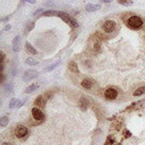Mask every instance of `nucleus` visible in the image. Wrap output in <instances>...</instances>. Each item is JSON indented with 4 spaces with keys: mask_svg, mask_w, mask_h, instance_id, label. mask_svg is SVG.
<instances>
[{
    "mask_svg": "<svg viewBox=\"0 0 145 145\" xmlns=\"http://www.w3.org/2000/svg\"><path fill=\"white\" fill-rule=\"evenodd\" d=\"M93 85H94V82L91 81V79H88V78L82 81V86H83L84 88H87V90H88V88H92Z\"/></svg>",
    "mask_w": 145,
    "mask_h": 145,
    "instance_id": "nucleus-10",
    "label": "nucleus"
},
{
    "mask_svg": "<svg viewBox=\"0 0 145 145\" xmlns=\"http://www.w3.org/2000/svg\"><path fill=\"white\" fill-rule=\"evenodd\" d=\"M8 122H9V118L7 117V116L0 118V126H1V127L7 126V125H8Z\"/></svg>",
    "mask_w": 145,
    "mask_h": 145,
    "instance_id": "nucleus-19",
    "label": "nucleus"
},
{
    "mask_svg": "<svg viewBox=\"0 0 145 145\" xmlns=\"http://www.w3.org/2000/svg\"><path fill=\"white\" fill-rule=\"evenodd\" d=\"M41 13H43V8H39L38 10H35L33 13V16H38V15H40Z\"/></svg>",
    "mask_w": 145,
    "mask_h": 145,
    "instance_id": "nucleus-27",
    "label": "nucleus"
},
{
    "mask_svg": "<svg viewBox=\"0 0 145 145\" xmlns=\"http://www.w3.org/2000/svg\"><path fill=\"white\" fill-rule=\"evenodd\" d=\"M1 145H13V144H10V143H6V142H5V143H2Z\"/></svg>",
    "mask_w": 145,
    "mask_h": 145,
    "instance_id": "nucleus-32",
    "label": "nucleus"
},
{
    "mask_svg": "<svg viewBox=\"0 0 145 145\" xmlns=\"http://www.w3.org/2000/svg\"><path fill=\"white\" fill-rule=\"evenodd\" d=\"M20 43H22V39H20V36H15V39L13 40V50L15 52L19 51Z\"/></svg>",
    "mask_w": 145,
    "mask_h": 145,
    "instance_id": "nucleus-8",
    "label": "nucleus"
},
{
    "mask_svg": "<svg viewBox=\"0 0 145 145\" xmlns=\"http://www.w3.org/2000/svg\"><path fill=\"white\" fill-rule=\"evenodd\" d=\"M25 49H26V51L28 52L29 54H38V51H36V49H34V47L31 44V43L26 42V44H25Z\"/></svg>",
    "mask_w": 145,
    "mask_h": 145,
    "instance_id": "nucleus-11",
    "label": "nucleus"
},
{
    "mask_svg": "<svg viewBox=\"0 0 145 145\" xmlns=\"http://www.w3.org/2000/svg\"><path fill=\"white\" fill-rule=\"evenodd\" d=\"M13 83H7L6 85H5V91H6L7 94H10V93H13Z\"/></svg>",
    "mask_w": 145,
    "mask_h": 145,
    "instance_id": "nucleus-20",
    "label": "nucleus"
},
{
    "mask_svg": "<svg viewBox=\"0 0 145 145\" xmlns=\"http://www.w3.org/2000/svg\"><path fill=\"white\" fill-rule=\"evenodd\" d=\"M27 1H28V2H31V4H35V1H36V0H27Z\"/></svg>",
    "mask_w": 145,
    "mask_h": 145,
    "instance_id": "nucleus-31",
    "label": "nucleus"
},
{
    "mask_svg": "<svg viewBox=\"0 0 145 145\" xmlns=\"http://www.w3.org/2000/svg\"><path fill=\"white\" fill-rule=\"evenodd\" d=\"M69 25L72 27V28H77V27H78V23H77V20L75 19V18H71V19H70Z\"/></svg>",
    "mask_w": 145,
    "mask_h": 145,
    "instance_id": "nucleus-26",
    "label": "nucleus"
},
{
    "mask_svg": "<svg viewBox=\"0 0 145 145\" xmlns=\"http://www.w3.org/2000/svg\"><path fill=\"white\" fill-rule=\"evenodd\" d=\"M32 116H33L34 119L39 120V121H42V120L44 119V115H43V112L38 106H34V108L32 109Z\"/></svg>",
    "mask_w": 145,
    "mask_h": 145,
    "instance_id": "nucleus-6",
    "label": "nucleus"
},
{
    "mask_svg": "<svg viewBox=\"0 0 145 145\" xmlns=\"http://www.w3.org/2000/svg\"><path fill=\"white\" fill-rule=\"evenodd\" d=\"M102 1H103V2H106V4H108V2H111L112 0H102Z\"/></svg>",
    "mask_w": 145,
    "mask_h": 145,
    "instance_id": "nucleus-33",
    "label": "nucleus"
},
{
    "mask_svg": "<svg viewBox=\"0 0 145 145\" xmlns=\"http://www.w3.org/2000/svg\"><path fill=\"white\" fill-rule=\"evenodd\" d=\"M118 145H120V144H118Z\"/></svg>",
    "mask_w": 145,
    "mask_h": 145,
    "instance_id": "nucleus-35",
    "label": "nucleus"
},
{
    "mask_svg": "<svg viewBox=\"0 0 145 145\" xmlns=\"http://www.w3.org/2000/svg\"><path fill=\"white\" fill-rule=\"evenodd\" d=\"M118 4L122 5V6H131L133 5V1L131 0H117Z\"/></svg>",
    "mask_w": 145,
    "mask_h": 145,
    "instance_id": "nucleus-23",
    "label": "nucleus"
},
{
    "mask_svg": "<svg viewBox=\"0 0 145 145\" xmlns=\"http://www.w3.org/2000/svg\"><path fill=\"white\" fill-rule=\"evenodd\" d=\"M34 25H35V24H34V22H31V23H29V24L27 25L26 27H25V29H24V34H28L29 32H31L32 29L34 28Z\"/></svg>",
    "mask_w": 145,
    "mask_h": 145,
    "instance_id": "nucleus-21",
    "label": "nucleus"
},
{
    "mask_svg": "<svg viewBox=\"0 0 145 145\" xmlns=\"http://www.w3.org/2000/svg\"><path fill=\"white\" fill-rule=\"evenodd\" d=\"M25 63H27V65H29V66H35V65H38L39 63V61H36L35 59H33V58H26V60H25Z\"/></svg>",
    "mask_w": 145,
    "mask_h": 145,
    "instance_id": "nucleus-18",
    "label": "nucleus"
},
{
    "mask_svg": "<svg viewBox=\"0 0 145 145\" xmlns=\"http://www.w3.org/2000/svg\"><path fill=\"white\" fill-rule=\"evenodd\" d=\"M58 16H59V17H60L65 23H67V24H69V23H70V19H71V17H70V16L68 15L67 13H63V11H58Z\"/></svg>",
    "mask_w": 145,
    "mask_h": 145,
    "instance_id": "nucleus-9",
    "label": "nucleus"
},
{
    "mask_svg": "<svg viewBox=\"0 0 145 145\" xmlns=\"http://www.w3.org/2000/svg\"><path fill=\"white\" fill-rule=\"evenodd\" d=\"M117 95H118V92L113 87H109L104 91V96L108 100H115L117 97Z\"/></svg>",
    "mask_w": 145,
    "mask_h": 145,
    "instance_id": "nucleus-5",
    "label": "nucleus"
},
{
    "mask_svg": "<svg viewBox=\"0 0 145 145\" xmlns=\"http://www.w3.org/2000/svg\"><path fill=\"white\" fill-rule=\"evenodd\" d=\"M102 27H103L104 32H106V33H112L116 29V27H117V24H116L113 20H106V22H104Z\"/></svg>",
    "mask_w": 145,
    "mask_h": 145,
    "instance_id": "nucleus-4",
    "label": "nucleus"
},
{
    "mask_svg": "<svg viewBox=\"0 0 145 145\" xmlns=\"http://www.w3.org/2000/svg\"><path fill=\"white\" fill-rule=\"evenodd\" d=\"M24 103H25V100H20L19 102H17V105H16V108H20V106H22Z\"/></svg>",
    "mask_w": 145,
    "mask_h": 145,
    "instance_id": "nucleus-28",
    "label": "nucleus"
},
{
    "mask_svg": "<svg viewBox=\"0 0 145 145\" xmlns=\"http://www.w3.org/2000/svg\"><path fill=\"white\" fill-rule=\"evenodd\" d=\"M45 104H47V97H44L43 95H39L34 101V105L38 108H44Z\"/></svg>",
    "mask_w": 145,
    "mask_h": 145,
    "instance_id": "nucleus-7",
    "label": "nucleus"
},
{
    "mask_svg": "<svg viewBox=\"0 0 145 145\" xmlns=\"http://www.w3.org/2000/svg\"><path fill=\"white\" fill-rule=\"evenodd\" d=\"M105 145H108V144H105Z\"/></svg>",
    "mask_w": 145,
    "mask_h": 145,
    "instance_id": "nucleus-34",
    "label": "nucleus"
},
{
    "mask_svg": "<svg viewBox=\"0 0 145 145\" xmlns=\"http://www.w3.org/2000/svg\"><path fill=\"white\" fill-rule=\"evenodd\" d=\"M38 75H39V72L36 71V70L28 69V70H26V71L24 72V75H23V81H24V82H29V81H32V79L35 78Z\"/></svg>",
    "mask_w": 145,
    "mask_h": 145,
    "instance_id": "nucleus-2",
    "label": "nucleus"
},
{
    "mask_svg": "<svg viewBox=\"0 0 145 145\" xmlns=\"http://www.w3.org/2000/svg\"><path fill=\"white\" fill-rule=\"evenodd\" d=\"M100 8H101L100 5H94V4H88V5H86V7H85L86 11H96L97 9H100Z\"/></svg>",
    "mask_w": 145,
    "mask_h": 145,
    "instance_id": "nucleus-12",
    "label": "nucleus"
},
{
    "mask_svg": "<svg viewBox=\"0 0 145 145\" xmlns=\"http://www.w3.org/2000/svg\"><path fill=\"white\" fill-rule=\"evenodd\" d=\"M17 102H18V100L15 99V97H13V99L10 100V102H9V109L15 108V106L17 105Z\"/></svg>",
    "mask_w": 145,
    "mask_h": 145,
    "instance_id": "nucleus-25",
    "label": "nucleus"
},
{
    "mask_svg": "<svg viewBox=\"0 0 145 145\" xmlns=\"http://www.w3.org/2000/svg\"><path fill=\"white\" fill-rule=\"evenodd\" d=\"M68 68H69L70 71L75 72V74H78L79 72V69H78V67H77V63L74 62V61H70L69 65H68Z\"/></svg>",
    "mask_w": 145,
    "mask_h": 145,
    "instance_id": "nucleus-13",
    "label": "nucleus"
},
{
    "mask_svg": "<svg viewBox=\"0 0 145 145\" xmlns=\"http://www.w3.org/2000/svg\"><path fill=\"white\" fill-rule=\"evenodd\" d=\"M130 135H131V133H130L129 130H126V131H125V137H126V138H129V137H130Z\"/></svg>",
    "mask_w": 145,
    "mask_h": 145,
    "instance_id": "nucleus-29",
    "label": "nucleus"
},
{
    "mask_svg": "<svg viewBox=\"0 0 145 145\" xmlns=\"http://www.w3.org/2000/svg\"><path fill=\"white\" fill-rule=\"evenodd\" d=\"M27 133H28L27 128L25 126H23V125H18L15 128V136L17 138H23L24 136L27 135Z\"/></svg>",
    "mask_w": 145,
    "mask_h": 145,
    "instance_id": "nucleus-3",
    "label": "nucleus"
},
{
    "mask_svg": "<svg viewBox=\"0 0 145 145\" xmlns=\"http://www.w3.org/2000/svg\"><path fill=\"white\" fill-rule=\"evenodd\" d=\"M79 106H81V109L83 111H85L86 109H87L88 106V101L85 99V97H81L79 99Z\"/></svg>",
    "mask_w": 145,
    "mask_h": 145,
    "instance_id": "nucleus-14",
    "label": "nucleus"
},
{
    "mask_svg": "<svg viewBox=\"0 0 145 145\" xmlns=\"http://www.w3.org/2000/svg\"><path fill=\"white\" fill-rule=\"evenodd\" d=\"M112 127L116 129V130H120V129H121V127H122V122L121 121H118V120H117L115 124H112Z\"/></svg>",
    "mask_w": 145,
    "mask_h": 145,
    "instance_id": "nucleus-24",
    "label": "nucleus"
},
{
    "mask_svg": "<svg viewBox=\"0 0 145 145\" xmlns=\"http://www.w3.org/2000/svg\"><path fill=\"white\" fill-rule=\"evenodd\" d=\"M10 28H11V26L8 24V25H6V26H5V28H4V29H5V31H9Z\"/></svg>",
    "mask_w": 145,
    "mask_h": 145,
    "instance_id": "nucleus-30",
    "label": "nucleus"
},
{
    "mask_svg": "<svg viewBox=\"0 0 145 145\" xmlns=\"http://www.w3.org/2000/svg\"><path fill=\"white\" fill-rule=\"evenodd\" d=\"M40 87V84H32V85L27 86L26 90H25V93H27V94H29V93L34 92V91H36L38 88Z\"/></svg>",
    "mask_w": 145,
    "mask_h": 145,
    "instance_id": "nucleus-15",
    "label": "nucleus"
},
{
    "mask_svg": "<svg viewBox=\"0 0 145 145\" xmlns=\"http://www.w3.org/2000/svg\"><path fill=\"white\" fill-rule=\"evenodd\" d=\"M128 26L130 27L131 29H139L140 27L143 26V20L140 17L138 16H131V17L128 18V22H127Z\"/></svg>",
    "mask_w": 145,
    "mask_h": 145,
    "instance_id": "nucleus-1",
    "label": "nucleus"
},
{
    "mask_svg": "<svg viewBox=\"0 0 145 145\" xmlns=\"http://www.w3.org/2000/svg\"><path fill=\"white\" fill-rule=\"evenodd\" d=\"M42 16H58V11H56L54 9L51 10H45L42 13Z\"/></svg>",
    "mask_w": 145,
    "mask_h": 145,
    "instance_id": "nucleus-17",
    "label": "nucleus"
},
{
    "mask_svg": "<svg viewBox=\"0 0 145 145\" xmlns=\"http://www.w3.org/2000/svg\"><path fill=\"white\" fill-rule=\"evenodd\" d=\"M59 63H60V60H58V61H56L54 63H52L51 66H49V67H47L45 68V71H51L52 69H54L56 67H58L59 66Z\"/></svg>",
    "mask_w": 145,
    "mask_h": 145,
    "instance_id": "nucleus-22",
    "label": "nucleus"
},
{
    "mask_svg": "<svg viewBox=\"0 0 145 145\" xmlns=\"http://www.w3.org/2000/svg\"><path fill=\"white\" fill-rule=\"evenodd\" d=\"M144 93H145V86H142V87L137 88V90L133 93V95L134 96H140V95H143Z\"/></svg>",
    "mask_w": 145,
    "mask_h": 145,
    "instance_id": "nucleus-16",
    "label": "nucleus"
}]
</instances>
